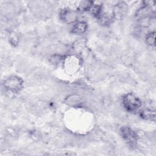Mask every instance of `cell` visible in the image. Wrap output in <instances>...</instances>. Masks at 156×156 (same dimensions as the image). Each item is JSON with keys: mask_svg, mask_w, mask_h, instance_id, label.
<instances>
[{"mask_svg": "<svg viewBox=\"0 0 156 156\" xmlns=\"http://www.w3.org/2000/svg\"><path fill=\"white\" fill-rule=\"evenodd\" d=\"M146 41L149 44L152 45L154 44L155 43V34H151L147 36Z\"/></svg>", "mask_w": 156, "mask_h": 156, "instance_id": "obj_5", "label": "cell"}, {"mask_svg": "<svg viewBox=\"0 0 156 156\" xmlns=\"http://www.w3.org/2000/svg\"><path fill=\"white\" fill-rule=\"evenodd\" d=\"M87 28V24L84 22H79L76 24L73 28V32L74 33H82Z\"/></svg>", "mask_w": 156, "mask_h": 156, "instance_id": "obj_4", "label": "cell"}, {"mask_svg": "<svg viewBox=\"0 0 156 156\" xmlns=\"http://www.w3.org/2000/svg\"><path fill=\"white\" fill-rule=\"evenodd\" d=\"M4 87L12 91L19 90L22 85L21 79L16 77H10L6 79L4 83Z\"/></svg>", "mask_w": 156, "mask_h": 156, "instance_id": "obj_2", "label": "cell"}, {"mask_svg": "<svg viewBox=\"0 0 156 156\" xmlns=\"http://www.w3.org/2000/svg\"><path fill=\"white\" fill-rule=\"evenodd\" d=\"M121 135L124 139L129 143H133L136 140L135 133L129 127H122L121 129Z\"/></svg>", "mask_w": 156, "mask_h": 156, "instance_id": "obj_3", "label": "cell"}, {"mask_svg": "<svg viewBox=\"0 0 156 156\" xmlns=\"http://www.w3.org/2000/svg\"><path fill=\"white\" fill-rule=\"evenodd\" d=\"M123 104L125 108L129 112L136 111L141 106L139 99L134 94L129 93L123 98Z\"/></svg>", "mask_w": 156, "mask_h": 156, "instance_id": "obj_1", "label": "cell"}]
</instances>
